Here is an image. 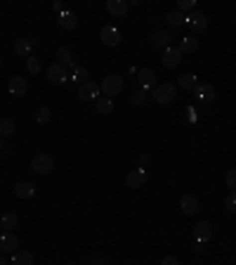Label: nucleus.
I'll use <instances>...</instances> for the list:
<instances>
[{"mask_svg": "<svg viewBox=\"0 0 236 265\" xmlns=\"http://www.w3.org/2000/svg\"><path fill=\"white\" fill-rule=\"evenodd\" d=\"M0 66H2V62H0Z\"/></svg>", "mask_w": 236, "mask_h": 265, "instance_id": "obj_43", "label": "nucleus"}, {"mask_svg": "<svg viewBox=\"0 0 236 265\" xmlns=\"http://www.w3.org/2000/svg\"><path fill=\"white\" fill-rule=\"evenodd\" d=\"M97 111H100V114H111V111H114V102H111L109 97H100V100H97Z\"/></svg>", "mask_w": 236, "mask_h": 265, "instance_id": "obj_28", "label": "nucleus"}, {"mask_svg": "<svg viewBox=\"0 0 236 265\" xmlns=\"http://www.w3.org/2000/svg\"><path fill=\"white\" fill-rule=\"evenodd\" d=\"M69 265H76V263H69Z\"/></svg>", "mask_w": 236, "mask_h": 265, "instance_id": "obj_42", "label": "nucleus"}, {"mask_svg": "<svg viewBox=\"0 0 236 265\" xmlns=\"http://www.w3.org/2000/svg\"><path fill=\"white\" fill-rule=\"evenodd\" d=\"M175 97H177V88H175V83H161V85H156V90H154L156 104H170Z\"/></svg>", "mask_w": 236, "mask_h": 265, "instance_id": "obj_2", "label": "nucleus"}, {"mask_svg": "<svg viewBox=\"0 0 236 265\" xmlns=\"http://www.w3.org/2000/svg\"><path fill=\"white\" fill-rule=\"evenodd\" d=\"M59 26L66 28V31H73V28L78 26V17L73 12H62L59 14Z\"/></svg>", "mask_w": 236, "mask_h": 265, "instance_id": "obj_21", "label": "nucleus"}, {"mask_svg": "<svg viewBox=\"0 0 236 265\" xmlns=\"http://www.w3.org/2000/svg\"><path fill=\"white\" fill-rule=\"evenodd\" d=\"M187 114H189V121H196V109H194V107H189Z\"/></svg>", "mask_w": 236, "mask_h": 265, "instance_id": "obj_39", "label": "nucleus"}, {"mask_svg": "<svg viewBox=\"0 0 236 265\" xmlns=\"http://www.w3.org/2000/svg\"><path fill=\"white\" fill-rule=\"evenodd\" d=\"M177 85H180L182 90H194V88L199 85V81H196L194 73H182L180 78H177Z\"/></svg>", "mask_w": 236, "mask_h": 265, "instance_id": "obj_24", "label": "nucleus"}, {"mask_svg": "<svg viewBox=\"0 0 236 265\" xmlns=\"http://www.w3.org/2000/svg\"><path fill=\"white\" fill-rule=\"evenodd\" d=\"M47 78H50V83H55V85H62V83H66L69 73H66V69L62 64H52L47 69Z\"/></svg>", "mask_w": 236, "mask_h": 265, "instance_id": "obj_11", "label": "nucleus"}, {"mask_svg": "<svg viewBox=\"0 0 236 265\" xmlns=\"http://www.w3.org/2000/svg\"><path fill=\"white\" fill-rule=\"evenodd\" d=\"M19 247V237L14 232H2L0 235V249L5 251V254H14Z\"/></svg>", "mask_w": 236, "mask_h": 265, "instance_id": "obj_9", "label": "nucleus"}, {"mask_svg": "<svg viewBox=\"0 0 236 265\" xmlns=\"http://www.w3.org/2000/svg\"><path fill=\"white\" fill-rule=\"evenodd\" d=\"M187 26L191 28V31H196V33H201V31H206V26H208V19H206V14L203 12H191V14H187Z\"/></svg>", "mask_w": 236, "mask_h": 265, "instance_id": "obj_5", "label": "nucleus"}, {"mask_svg": "<svg viewBox=\"0 0 236 265\" xmlns=\"http://www.w3.org/2000/svg\"><path fill=\"white\" fill-rule=\"evenodd\" d=\"M225 209H227V211H234V213H236V190L229 194L227 199H225Z\"/></svg>", "mask_w": 236, "mask_h": 265, "instance_id": "obj_34", "label": "nucleus"}, {"mask_svg": "<svg viewBox=\"0 0 236 265\" xmlns=\"http://www.w3.org/2000/svg\"><path fill=\"white\" fill-rule=\"evenodd\" d=\"M161 265H180V261H177L175 256H168V258H163V261H161Z\"/></svg>", "mask_w": 236, "mask_h": 265, "instance_id": "obj_36", "label": "nucleus"}, {"mask_svg": "<svg viewBox=\"0 0 236 265\" xmlns=\"http://www.w3.org/2000/svg\"><path fill=\"white\" fill-rule=\"evenodd\" d=\"M14 128H17V126H14V121L12 119H0V137L5 135H12V133H14Z\"/></svg>", "mask_w": 236, "mask_h": 265, "instance_id": "obj_27", "label": "nucleus"}, {"mask_svg": "<svg viewBox=\"0 0 236 265\" xmlns=\"http://www.w3.org/2000/svg\"><path fill=\"white\" fill-rule=\"evenodd\" d=\"M71 78L76 83H81V85H83V83L88 81V69H85V66H76V69H73V76H71Z\"/></svg>", "mask_w": 236, "mask_h": 265, "instance_id": "obj_29", "label": "nucleus"}, {"mask_svg": "<svg viewBox=\"0 0 236 265\" xmlns=\"http://www.w3.org/2000/svg\"><path fill=\"white\" fill-rule=\"evenodd\" d=\"M137 83L142 85V90H149L156 85V73L151 69H139L137 71Z\"/></svg>", "mask_w": 236, "mask_h": 265, "instance_id": "obj_12", "label": "nucleus"}, {"mask_svg": "<svg viewBox=\"0 0 236 265\" xmlns=\"http://www.w3.org/2000/svg\"><path fill=\"white\" fill-rule=\"evenodd\" d=\"M180 209L187 213V216H194L196 211H199V199L194 197V194H184L180 201Z\"/></svg>", "mask_w": 236, "mask_h": 265, "instance_id": "obj_15", "label": "nucleus"}, {"mask_svg": "<svg viewBox=\"0 0 236 265\" xmlns=\"http://www.w3.org/2000/svg\"><path fill=\"white\" fill-rule=\"evenodd\" d=\"M225 183H227L229 190H236V168L227 171V175H225Z\"/></svg>", "mask_w": 236, "mask_h": 265, "instance_id": "obj_32", "label": "nucleus"}, {"mask_svg": "<svg viewBox=\"0 0 236 265\" xmlns=\"http://www.w3.org/2000/svg\"><path fill=\"white\" fill-rule=\"evenodd\" d=\"M194 95H196L201 102H213L215 100V88H213L210 83H199V85L194 88Z\"/></svg>", "mask_w": 236, "mask_h": 265, "instance_id": "obj_13", "label": "nucleus"}, {"mask_svg": "<svg viewBox=\"0 0 236 265\" xmlns=\"http://www.w3.org/2000/svg\"><path fill=\"white\" fill-rule=\"evenodd\" d=\"M146 95H149V92L139 88V90H135V92H132V97H130V102H132L135 107H139V104H144V102H146Z\"/></svg>", "mask_w": 236, "mask_h": 265, "instance_id": "obj_30", "label": "nucleus"}, {"mask_svg": "<svg viewBox=\"0 0 236 265\" xmlns=\"http://www.w3.org/2000/svg\"><path fill=\"white\" fill-rule=\"evenodd\" d=\"M194 5H196V0H180V9H191L194 12Z\"/></svg>", "mask_w": 236, "mask_h": 265, "instance_id": "obj_35", "label": "nucleus"}, {"mask_svg": "<svg viewBox=\"0 0 236 265\" xmlns=\"http://www.w3.org/2000/svg\"><path fill=\"white\" fill-rule=\"evenodd\" d=\"M0 149H2V137H0Z\"/></svg>", "mask_w": 236, "mask_h": 265, "instance_id": "obj_41", "label": "nucleus"}, {"mask_svg": "<svg viewBox=\"0 0 236 265\" xmlns=\"http://www.w3.org/2000/svg\"><path fill=\"white\" fill-rule=\"evenodd\" d=\"M17 223H19V216L14 211H7V213L0 216V225L5 228V232H12V230L17 228Z\"/></svg>", "mask_w": 236, "mask_h": 265, "instance_id": "obj_18", "label": "nucleus"}, {"mask_svg": "<svg viewBox=\"0 0 236 265\" xmlns=\"http://www.w3.org/2000/svg\"><path fill=\"white\" fill-rule=\"evenodd\" d=\"M102 95H107V97H116L118 92L123 90V78H120V76H116V73H114V76H107V78H104V81H102Z\"/></svg>", "mask_w": 236, "mask_h": 265, "instance_id": "obj_3", "label": "nucleus"}, {"mask_svg": "<svg viewBox=\"0 0 236 265\" xmlns=\"http://www.w3.org/2000/svg\"><path fill=\"white\" fill-rule=\"evenodd\" d=\"M7 90H9V95H14V97H24V95L28 92L26 78H24V76H14V78H9Z\"/></svg>", "mask_w": 236, "mask_h": 265, "instance_id": "obj_7", "label": "nucleus"}, {"mask_svg": "<svg viewBox=\"0 0 236 265\" xmlns=\"http://www.w3.org/2000/svg\"><path fill=\"white\" fill-rule=\"evenodd\" d=\"M33 45H36V43H33L31 38H19L17 43H14V55H17V57H26V59H28Z\"/></svg>", "mask_w": 236, "mask_h": 265, "instance_id": "obj_14", "label": "nucleus"}, {"mask_svg": "<svg viewBox=\"0 0 236 265\" xmlns=\"http://www.w3.org/2000/svg\"><path fill=\"white\" fill-rule=\"evenodd\" d=\"M26 69H28V73H38V71H40V62H38L36 57H28V59H26Z\"/></svg>", "mask_w": 236, "mask_h": 265, "instance_id": "obj_33", "label": "nucleus"}, {"mask_svg": "<svg viewBox=\"0 0 236 265\" xmlns=\"http://www.w3.org/2000/svg\"><path fill=\"white\" fill-rule=\"evenodd\" d=\"M52 9H57L59 14H62V12H66V9H64V5L59 2V0H55V2H52Z\"/></svg>", "mask_w": 236, "mask_h": 265, "instance_id": "obj_37", "label": "nucleus"}, {"mask_svg": "<svg viewBox=\"0 0 236 265\" xmlns=\"http://www.w3.org/2000/svg\"><path fill=\"white\" fill-rule=\"evenodd\" d=\"M0 265H9L7 261H5V258H0Z\"/></svg>", "mask_w": 236, "mask_h": 265, "instance_id": "obj_40", "label": "nucleus"}, {"mask_svg": "<svg viewBox=\"0 0 236 265\" xmlns=\"http://www.w3.org/2000/svg\"><path fill=\"white\" fill-rule=\"evenodd\" d=\"M9 265H33V254H28V251H14Z\"/></svg>", "mask_w": 236, "mask_h": 265, "instance_id": "obj_23", "label": "nucleus"}, {"mask_svg": "<svg viewBox=\"0 0 236 265\" xmlns=\"http://www.w3.org/2000/svg\"><path fill=\"white\" fill-rule=\"evenodd\" d=\"M50 119H52V111L47 109V107H40V109L36 111V121H38V123H47Z\"/></svg>", "mask_w": 236, "mask_h": 265, "instance_id": "obj_31", "label": "nucleus"}, {"mask_svg": "<svg viewBox=\"0 0 236 265\" xmlns=\"http://www.w3.org/2000/svg\"><path fill=\"white\" fill-rule=\"evenodd\" d=\"M100 92H102V88L95 81H85L81 88H78V97H81L83 102H97L100 100Z\"/></svg>", "mask_w": 236, "mask_h": 265, "instance_id": "obj_4", "label": "nucleus"}, {"mask_svg": "<svg viewBox=\"0 0 236 265\" xmlns=\"http://www.w3.org/2000/svg\"><path fill=\"white\" fill-rule=\"evenodd\" d=\"M100 38H102V43H104V45L114 47V45H118V43H120V31H118L116 26L107 24V26H102Z\"/></svg>", "mask_w": 236, "mask_h": 265, "instance_id": "obj_6", "label": "nucleus"}, {"mask_svg": "<svg viewBox=\"0 0 236 265\" xmlns=\"http://www.w3.org/2000/svg\"><path fill=\"white\" fill-rule=\"evenodd\" d=\"M88 265H107V261H104V258H92Z\"/></svg>", "mask_w": 236, "mask_h": 265, "instance_id": "obj_38", "label": "nucleus"}, {"mask_svg": "<svg viewBox=\"0 0 236 265\" xmlns=\"http://www.w3.org/2000/svg\"><path fill=\"white\" fill-rule=\"evenodd\" d=\"M107 9H109V14H114V17H123L127 12V2L125 0H109Z\"/></svg>", "mask_w": 236, "mask_h": 265, "instance_id": "obj_19", "label": "nucleus"}, {"mask_svg": "<svg viewBox=\"0 0 236 265\" xmlns=\"http://www.w3.org/2000/svg\"><path fill=\"white\" fill-rule=\"evenodd\" d=\"M52 168H55V159L50 154H36L33 159H31V171L33 173H40V175H47V173H52Z\"/></svg>", "mask_w": 236, "mask_h": 265, "instance_id": "obj_1", "label": "nucleus"}, {"mask_svg": "<svg viewBox=\"0 0 236 265\" xmlns=\"http://www.w3.org/2000/svg\"><path fill=\"white\" fill-rule=\"evenodd\" d=\"M57 64L76 69V64H73V52L69 50V47H59V50H57Z\"/></svg>", "mask_w": 236, "mask_h": 265, "instance_id": "obj_20", "label": "nucleus"}, {"mask_svg": "<svg viewBox=\"0 0 236 265\" xmlns=\"http://www.w3.org/2000/svg\"><path fill=\"white\" fill-rule=\"evenodd\" d=\"M168 24H170V26H182V24H187V17H184V14H182L180 9H173V12H168Z\"/></svg>", "mask_w": 236, "mask_h": 265, "instance_id": "obj_26", "label": "nucleus"}, {"mask_svg": "<svg viewBox=\"0 0 236 265\" xmlns=\"http://www.w3.org/2000/svg\"><path fill=\"white\" fill-rule=\"evenodd\" d=\"M14 194H17L19 199H31V197H36V185L33 183H17L14 185Z\"/></svg>", "mask_w": 236, "mask_h": 265, "instance_id": "obj_16", "label": "nucleus"}, {"mask_svg": "<svg viewBox=\"0 0 236 265\" xmlns=\"http://www.w3.org/2000/svg\"><path fill=\"white\" fill-rule=\"evenodd\" d=\"M182 62V50L180 47H165L163 50V66L165 69H175V66H180Z\"/></svg>", "mask_w": 236, "mask_h": 265, "instance_id": "obj_8", "label": "nucleus"}, {"mask_svg": "<svg viewBox=\"0 0 236 265\" xmlns=\"http://www.w3.org/2000/svg\"><path fill=\"white\" fill-rule=\"evenodd\" d=\"M151 43L158 50H165V47H170V33L168 31H156L154 36H151Z\"/></svg>", "mask_w": 236, "mask_h": 265, "instance_id": "obj_22", "label": "nucleus"}, {"mask_svg": "<svg viewBox=\"0 0 236 265\" xmlns=\"http://www.w3.org/2000/svg\"><path fill=\"white\" fill-rule=\"evenodd\" d=\"M144 183H146V171H144V168H135V171H130L127 178H125V185H127V187H132V190L142 187Z\"/></svg>", "mask_w": 236, "mask_h": 265, "instance_id": "obj_10", "label": "nucleus"}, {"mask_svg": "<svg viewBox=\"0 0 236 265\" xmlns=\"http://www.w3.org/2000/svg\"><path fill=\"white\" fill-rule=\"evenodd\" d=\"M180 50H182V55H184V52H196V50H199V40H196V38H194V36L182 38Z\"/></svg>", "mask_w": 236, "mask_h": 265, "instance_id": "obj_25", "label": "nucleus"}, {"mask_svg": "<svg viewBox=\"0 0 236 265\" xmlns=\"http://www.w3.org/2000/svg\"><path fill=\"white\" fill-rule=\"evenodd\" d=\"M210 235H213V225H210L208 220H201L199 225L194 228V237L199 239V242H206Z\"/></svg>", "mask_w": 236, "mask_h": 265, "instance_id": "obj_17", "label": "nucleus"}]
</instances>
